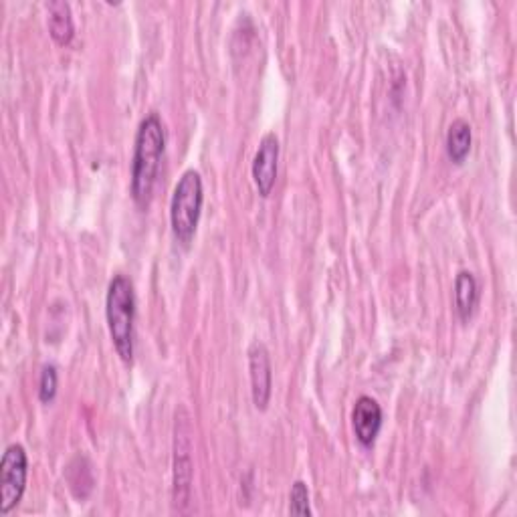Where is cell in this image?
Masks as SVG:
<instances>
[{"label": "cell", "instance_id": "6da1fadb", "mask_svg": "<svg viewBox=\"0 0 517 517\" xmlns=\"http://www.w3.org/2000/svg\"><path fill=\"white\" fill-rule=\"evenodd\" d=\"M166 150V132L158 114H150L142 120L132 158V196L140 206H146L152 198L154 186L160 176L162 158Z\"/></svg>", "mask_w": 517, "mask_h": 517}, {"label": "cell", "instance_id": "7a4b0ae2", "mask_svg": "<svg viewBox=\"0 0 517 517\" xmlns=\"http://www.w3.org/2000/svg\"><path fill=\"white\" fill-rule=\"evenodd\" d=\"M106 318L114 348L124 364L134 362V322H136V293L126 275H116L108 287Z\"/></svg>", "mask_w": 517, "mask_h": 517}, {"label": "cell", "instance_id": "3957f363", "mask_svg": "<svg viewBox=\"0 0 517 517\" xmlns=\"http://www.w3.org/2000/svg\"><path fill=\"white\" fill-rule=\"evenodd\" d=\"M204 202L202 178L196 170H186L172 194L170 202V225L176 241L188 247L196 235Z\"/></svg>", "mask_w": 517, "mask_h": 517}, {"label": "cell", "instance_id": "277c9868", "mask_svg": "<svg viewBox=\"0 0 517 517\" xmlns=\"http://www.w3.org/2000/svg\"><path fill=\"white\" fill-rule=\"evenodd\" d=\"M194 475L192 463V427L186 408L176 410L174 423V481H172V501L176 511H184L190 501V485Z\"/></svg>", "mask_w": 517, "mask_h": 517}, {"label": "cell", "instance_id": "5b68a950", "mask_svg": "<svg viewBox=\"0 0 517 517\" xmlns=\"http://www.w3.org/2000/svg\"><path fill=\"white\" fill-rule=\"evenodd\" d=\"M29 477L25 447L11 445L0 461V515L11 513L23 499Z\"/></svg>", "mask_w": 517, "mask_h": 517}, {"label": "cell", "instance_id": "8992f818", "mask_svg": "<svg viewBox=\"0 0 517 517\" xmlns=\"http://www.w3.org/2000/svg\"><path fill=\"white\" fill-rule=\"evenodd\" d=\"M249 372L253 404L257 406V410H267L273 392V368L267 348L259 342L249 348Z\"/></svg>", "mask_w": 517, "mask_h": 517}, {"label": "cell", "instance_id": "52a82bcc", "mask_svg": "<svg viewBox=\"0 0 517 517\" xmlns=\"http://www.w3.org/2000/svg\"><path fill=\"white\" fill-rule=\"evenodd\" d=\"M279 164V140L275 134L263 136L253 160V180L261 196H269L277 180Z\"/></svg>", "mask_w": 517, "mask_h": 517}, {"label": "cell", "instance_id": "ba28073f", "mask_svg": "<svg viewBox=\"0 0 517 517\" xmlns=\"http://www.w3.org/2000/svg\"><path fill=\"white\" fill-rule=\"evenodd\" d=\"M352 427L364 447H372L382 429V408L370 396H360L352 410Z\"/></svg>", "mask_w": 517, "mask_h": 517}, {"label": "cell", "instance_id": "9c48e42d", "mask_svg": "<svg viewBox=\"0 0 517 517\" xmlns=\"http://www.w3.org/2000/svg\"><path fill=\"white\" fill-rule=\"evenodd\" d=\"M47 25H49V35L57 45H69L75 37V23L71 15V7L65 0H53L47 5Z\"/></svg>", "mask_w": 517, "mask_h": 517}, {"label": "cell", "instance_id": "30bf717a", "mask_svg": "<svg viewBox=\"0 0 517 517\" xmlns=\"http://www.w3.org/2000/svg\"><path fill=\"white\" fill-rule=\"evenodd\" d=\"M477 299H479V289H477L475 277L469 271H461L455 279V305H457V314L463 322H467L473 316Z\"/></svg>", "mask_w": 517, "mask_h": 517}, {"label": "cell", "instance_id": "8fae6325", "mask_svg": "<svg viewBox=\"0 0 517 517\" xmlns=\"http://www.w3.org/2000/svg\"><path fill=\"white\" fill-rule=\"evenodd\" d=\"M473 134L465 120H455L447 132V154L455 164H463L471 152Z\"/></svg>", "mask_w": 517, "mask_h": 517}, {"label": "cell", "instance_id": "7c38bea8", "mask_svg": "<svg viewBox=\"0 0 517 517\" xmlns=\"http://www.w3.org/2000/svg\"><path fill=\"white\" fill-rule=\"evenodd\" d=\"M289 513L291 515H301V517H309L314 513L312 507H309V491H307V485L303 481H295L293 487H291Z\"/></svg>", "mask_w": 517, "mask_h": 517}, {"label": "cell", "instance_id": "4fadbf2b", "mask_svg": "<svg viewBox=\"0 0 517 517\" xmlns=\"http://www.w3.org/2000/svg\"><path fill=\"white\" fill-rule=\"evenodd\" d=\"M57 386H59L57 368L55 366H45L43 372H41V380H39V398H41V402H45V404L53 402V398L57 396Z\"/></svg>", "mask_w": 517, "mask_h": 517}]
</instances>
